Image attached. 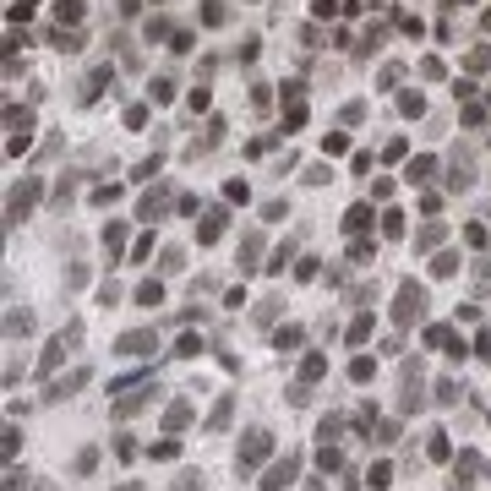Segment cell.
<instances>
[{
  "label": "cell",
  "mask_w": 491,
  "mask_h": 491,
  "mask_svg": "<svg viewBox=\"0 0 491 491\" xmlns=\"http://www.w3.org/2000/svg\"><path fill=\"white\" fill-rule=\"evenodd\" d=\"M426 317V289L420 284H399V306H393V322L409 327V322H420Z\"/></svg>",
  "instance_id": "cell-2"
},
{
  "label": "cell",
  "mask_w": 491,
  "mask_h": 491,
  "mask_svg": "<svg viewBox=\"0 0 491 491\" xmlns=\"http://www.w3.org/2000/svg\"><path fill=\"white\" fill-rule=\"evenodd\" d=\"M82 344V322H66L61 333H55V339H49V349H44V360H39V371H55L66 360V355H71V349Z\"/></svg>",
  "instance_id": "cell-1"
},
{
  "label": "cell",
  "mask_w": 491,
  "mask_h": 491,
  "mask_svg": "<svg viewBox=\"0 0 491 491\" xmlns=\"http://www.w3.org/2000/svg\"><path fill=\"white\" fill-rule=\"evenodd\" d=\"M366 480H371L377 491H382V486H393V470H388V464H371V475H366Z\"/></svg>",
  "instance_id": "cell-25"
},
{
  "label": "cell",
  "mask_w": 491,
  "mask_h": 491,
  "mask_svg": "<svg viewBox=\"0 0 491 491\" xmlns=\"http://www.w3.org/2000/svg\"><path fill=\"white\" fill-rule=\"evenodd\" d=\"M257 251H262V241H257V235H246V246H241L246 262H241V267H257Z\"/></svg>",
  "instance_id": "cell-22"
},
{
  "label": "cell",
  "mask_w": 491,
  "mask_h": 491,
  "mask_svg": "<svg viewBox=\"0 0 491 491\" xmlns=\"http://www.w3.org/2000/svg\"><path fill=\"white\" fill-rule=\"evenodd\" d=\"M371 339V317H355V322H349V344H366Z\"/></svg>",
  "instance_id": "cell-18"
},
{
  "label": "cell",
  "mask_w": 491,
  "mask_h": 491,
  "mask_svg": "<svg viewBox=\"0 0 491 491\" xmlns=\"http://www.w3.org/2000/svg\"><path fill=\"white\" fill-rule=\"evenodd\" d=\"M159 301H164V284H159V279H147V284L137 289V306H159Z\"/></svg>",
  "instance_id": "cell-13"
},
{
  "label": "cell",
  "mask_w": 491,
  "mask_h": 491,
  "mask_svg": "<svg viewBox=\"0 0 491 491\" xmlns=\"http://www.w3.org/2000/svg\"><path fill=\"white\" fill-rule=\"evenodd\" d=\"M197 349H202V339H191V333H186L181 344H175V355H181V360H191V355H197Z\"/></svg>",
  "instance_id": "cell-27"
},
{
  "label": "cell",
  "mask_w": 491,
  "mask_h": 491,
  "mask_svg": "<svg viewBox=\"0 0 491 491\" xmlns=\"http://www.w3.org/2000/svg\"><path fill=\"white\" fill-rule=\"evenodd\" d=\"M6 491H28V475H22V470H6Z\"/></svg>",
  "instance_id": "cell-32"
},
{
  "label": "cell",
  "mask_w": 491,
  "mask_h": 491,
  "mask_svg": "<svg viewBox=\"0 0 491 491\" xmlns=\"http://www.w3.org/2000/svg\"><path fill=\"white\" fill-rule=\"evenodd\" d=\"M153 349H159V333H153V327H131V333H121V339H115V355H126V360L153 355Z\"/></svg>",
  "instance_id": "cell-3"
},
{
  "label": "cell",
  "mask_w": 491,
  "mask_h": 491,
  "mask_svg": "<svg viewBox=\"0 0 491 491\" xmlns=\"http://www.w3.org/2000/svg\"><path fill=\"white\" fill-rule=\"evenodd\" d=\"M153 399H159V388H153V382H137V388H126V399L115 404V420H131V415H137V409H147Z\"/></svg>",
  "instance_id": "cell-6"
},
{
  "label": "cell",
  "mask_w": 491,
  "mask_h": 491,
  "mask_svg": "<svg viewBox=\"0 0 491 491\" xmlns=\"http://www.w3.org/2000/svg\"><path fill=\"white\" fill-rule=\"evenodd\" d=\"M437 404H459V382H453V377L437 382Z\"/></svg>",
  "instance_id": "cell-20"
},
{
  "label": "cell",
  "mask_w": 491,
  "mask_h": 491,
  "mask_svg": "<svg viewBox=\"0 0 491 491\" xmlns=\"http://www.w3.org/2000/svg\"><path fill=\"white\" fill-rule=\"evenodd\" d=\"M371 442H382V448H388V442H399V426H393V420H382V426L371 431Z\"/></svg>",
  "instance_id": "cell-21"
},
{
  "label": "cell",
  "mask_w": 491,
  "mask_h": 491,
  "mask_svg": "<svg viewBox=\"0 0 491 491\" xmlns=\"http://www.w3.org/2000/svg\"><path fill=\"white\" fill-rule=\"evenodd\" d=\"M0 448H6V459H17V448H22V431H17V426H6V442H0Z\"/></svg>",
  "instance_id": "cell-26"
},
{
  "label": "cell",
  "mask_w": 491,
  "mask_h": 491,
  "mask_svg": "<svg viewBox=\"0 0 491 491\" xmlns=\"http://www.w3.org/2000/svg\"><path fill=\"white\" fill-rule=\"evenodd\" d=\"M295 475H301V453H284V459L262 475V491H289V486H295Z\"/></svg>",
  "instance_id": "cell-5"
},
{
  "label": "cell",
  "mask_w": 491,
  "mask_h": 491,
  "mask_svg": "<svg viewBox=\"0 0 491 491\" xmlns=\"http://www.w3.org/2000/svg\"><path fill=\"white\" fill-rule=\"evenodd\" d=\"M448 453H453L448 448V431H437V437H431V459H448Z\"/></svg>",
  "instance_id": "cell-29"
},
{
  "label": "cell",
  "mask_w": 491,
  "mask_h": 491,
  "mask_svg": "<svg viewBox=\"0 0 491 491\" xmlns=\"http://www.w3.org/2000/svg\"><path fill=\"white\" fill-rule=\"evenodd\" d=\"M480 470H486V464H480V453H459V459H453V486H470Z\"/></svg>",
  "instance_id": "cell-9"
},
{
  "label": "cell",
  "mask_w": 491,
  "mask_h": 491,
  "mask_svg": "<svg viewBox=\"0 0 491 491\" xmlns=\"http://www.w3.org/2000/svg\"><path fill=\"white\" fill-rule=\"evenodd\" d=\"M6 333H11V339H17V333H33V317H28V311H11V317H6Z\"/></svg>",
  "instance_id": "cell-16"
},
{
  "label": "cell",
  "mask_w": 491,
  "mask_h": 491,
  "mask_svg": "<svg viewBox=\"0 0 491 491\" xmlns=\"http://www.w3.org/2000/svg\"><path fill=\"white\" fill-rule=\"evenodd\" d=\"M273 317H279V301H262V306H257V327H267Z\"/></svg>",
  "instance_id": "cell-28"
},
{
  "label": "cell",
  "mask_w": 491,
  "mask_h": 491,
  "mask_svg": "<svg viewBox=\"0 0 491 491\" xmlns=\"http://www.w3.org/2000/svg\"><path fill=\"white\" fill-rule=\"evenodd\" d=\"M93 470H99V448H82L77 464H71V475H93Z\"/></svg>",
  "instance_id": "cell-15"
},
{
  "label": "cell",
  "mask_w": 491,
  "mask_h": 491,
  "mask_svg": "<svg viewBox=\"0 0 491 491\" xmlns=\"http://www.w3.org/2000/svg\"><path fill=\"white\" fill-rule=\"evenodd\" d=\"M371 371H377V366H371L366 355H355V360H349V377H355V382H371Z\"/></svg>",
  "instance_id": "cell-19"
},
{
  "label": "cell",
  "mask_w": 491,
  "mask_h": 491,
  "mask_svg": "<svg viewBox=\"0 0 491 491\" xmlns=\"http://www.w3.org/2000/svg\"><path fill=\"white\" fill-rule=\"evenodd\" d=\"M175 453H181V442H175V437H169V442H153V459H159V464H169Z\"/></svg>",
  "instance_id": "cell-24"
},
{
  "label": "cell",
  "mask_w": 491,
  "mask_h": 491,
  "mask_svg": "<svg viewBox=\"0 0 491 491\" xmlns=\"http://www.w3.org/2000/svg\"><path fill=\"white\" fill-rule=\"evenodd\" d=\"M366 219H371V207H349L344 224H349V229H366Z\"/></svg>",
  "instance_id": "cell-30"
},
{
  "label": "cell",
  "mask_w": 491,
  "mask_h": 491,
  "mask_svg": "<svg viewBox=\"0 0 491 491\" xmlns=\"http://www.w3.org/2000/svg\"><path fill=\"white\" fill-rule=\"evenodd\" d=\"M317 377H327V355H317V349H311L306 360H301V382H317Z\"/></svg>",
  "instance_id": "cell-12"
},
{
  "label": "cell",
  "mask_w": 491,
  "mask_h": 491,
  "mask_svg": "<svg viewBox=\"0 0 491 491\" xmlns=\"http://www.w3.org/2000/svg\"><path fill=\"white\" fill-rule=\"evenodd\" d=\"M267 453H273V437H267V431H246V442H241V453H235V464H241V470H257Z\"/></svg>",
  "instance_id": "cell-4"
},
{
  "label": "cell",
  "mask_w": 491,
  "mask_h": 491,
  "mask_svg": "<svg viewBox=\"0 0 491 491\" xmlns=\"http://www.w3.org/2000/svg\"><path fill=\"white\" fill-rule=\"evenodd\" d=\"M219 229H224V213H207V224L197 229V241H219Z\"/></svg>",
  "instance_id": "cell-17"
},
{
  "label": "cell",
  "mask_w": 491,
  "mask_h": 491,
  "mask_svg": "<svg viewBox=\"0 0 491 491\" xmlns=\"http://www.w3.org/2000/svg\"><path fill=\"white\" fill-rule=\"evenodd\" d=\"M191 426V399H181V404H169V415H164V431L175 437V431Z\"/></svg>",
  "instance_id": "cell-10"
},
{
  "label": "cell",
  "mask_w": 491,
  "mask_h": 491,
  "mask_svg": "<svg viewBox=\"0 0 491 491\" xmlns=\"http://www.w3.org/2000/svg\"><path fill=\"white\" fill-rule=\"evenodd\" d=\"M426 393H420V366H404V393H399V409H420Z\"/></svg>",
  "instance_id": "cell-8"
},
{
  "label": "cell",
  "mask_w": 491,
  "mask_h": 491,
  "mask_svg": "<svg viewBox=\"0 0 491 491\" xmlns=\"http://www.w3.org/2000/svg\"><path fill=\"white\" fill-rule=\"evenodd\" d=\"M121 491H143V486H137V480H126V486H121Z\"/></svg>",
  "instance_id": "cell-33"
},
{
  "label": "cell",
  "mask_w": 491,
  "mask_h": 491,
  "mask_svg": "<svg viewBox=\"0 0 491 491\" xmlns=\"http://www.w3.org/2000/svg\"><path fill=\"white\" fill-rule=\"evenodd\" d=\"M339 431H344V420H339V415H327L322 426H317V437H322V442H333V437H339Z\"/></svg>",
  "instance_id": "cell-23"
},
{
  "label": "cell",
  "mask_w": 491,
  "mask_h": 491,
  "mask_svg": "<svg viewBox=\"0 0 491 491\" xmlns=\"http://www.w3.org/2000/svg\"><path fill=\"white\" fill-rule=\"evenodd\" d=\"M229 415H235V393H224V399L213 404V415H207V431H224V426H229Z\"/></svg>",
  "instance_id": "cell-11"
},
{
  "label": "cell",
  "mask_w": 491,
  "mask_h": 491,
  "mask_svg": "<svg viewBox=\"0 0 491 491\" xmlns=\"http://www.w3.org/2000/svg\"><path fill=\"white\" fill-rule=\"evenodd\" d=\"M82 382H93V371H87V366H77L71 377H61V382H49V393H44V399H49V404H61L66 393H77Z\"/></svg>",
  "instance_id": "cell-7"
},
{
  "label": "cell",
  "mask_w": 491,
  "mask_h": 491,
  "mask_svg": "<svg viewBox=\"0 0 491 491\" xmlns=\"http://www.w3.org/2000/svg\"><path fill=\"white\" fill-rule=\"evenodd\" d=\"M431 267H437V273H442V279H448L453 267H459V257H453V251H442V257H437V262H431Z\"/></svg>",
  "instance_id": "cell-31"
},
{
  "label": "cell",
  "mask_w": 491,
  "mask_h": 491,
  "mask_svg": "<svg viewBox=\"0 0 491 491\" xmlns=\"http://www.w3.org/2000/svg\"><path fill=\"white\" fill-rule=\"evenodd\" d=\"M339 464H344V459H339V448H333V442H322V448H317V470H339Z\"/></svg>",
  "instance_id": "cell-14"
}]
</instances>
